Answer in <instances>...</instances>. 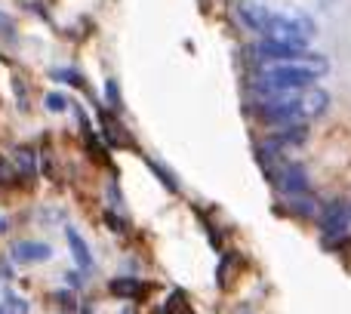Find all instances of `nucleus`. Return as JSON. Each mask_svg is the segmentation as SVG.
<instances>
[{
    "instance_id": "10",
    "label": "nucleus",
    "mask_w": 351,
    "mask_h": 314,
    "mask_svg": "<svg viewBox=\"0 0 351 314\" xmlns=\"http://www.w3.org/2000/svg\"><path fill=\"white\" fill-rule=\"evenodd\" d=\"M12 167H16V173L19 176H25V179H34V173H37V154L31 152V148H16V154H12Z\"/></svg>"
},
{
    "instance_id": "11",
    "label": "nucleus",
    "mask_w": 351,
    "mask_h": 314,
    "mask_svg": "<svg viewBox=\"0 0 351 314\" xmlns=\"http://www.w3.org/2000/svg\"><path fill=\"white\" fill-rule=\"evenodd\" d=\"M290 206H293V210L299 213V216H305V219H315L317 213H321V206H317L315 200L302 197V194H299V197H290Z\"/></svg>"
},
{
    "instance_id": "6",
    "label": "nucleus",
    "mask_w": 351,
    "mask_h": 314,
    "mask_svg": "<svg viewBox=\"0 0 351 314\" xmlns=\"http://www.w3.org/2000/svg\"><path fill=\"white\" fill-rule=\"evenodd\" d=\"M256 53L271 59V62H296V59H302L308 49L293 47V43H284V40H271V37H262V40L256 43Z\"/></svg>"
},
{
    "instance_id": "16",
    "label": "nucleus",
    "mask_w": 351,
    "mask_h": 314,
    "mask_svg": "<svg viewBox=\"0 0 351 314\" xmlns=\"http://www.w3.org/2000/svg\"><path fill=\"white\" fill-rule=\"evenodd\" d=\"M16 182H19L16 167H12L10 160H3V157H0V188H10V185H16Z\"/></svg>"
},
{
    "instance_id": "19",
    "label": "nucleus",
    "mask_w": 351,
    "mask_h": 314,
    "mask_svg": "<svg viewBox=\"0 0 351 314\" xmlns=\"http://www.w3.org/2000/svg\"><path fill=\"white\" fill-rule=\"evenodd\" d=\"M0 34H3L6 40H16V22H12L10 16H3V12H0Z\"/></svg>"
},
{
    "instance_id": "2",
    "label": "nucleus",
    "mask_w": 351,
    "mask_h": 314,
    "mask_svg": "<svg viewBox=\"0 0 351 314\" xmlns=\"http://www.w3.org/2000/svg\"><path fill=\"white\" fill-rule=\"evenodd\" d=\"M268 179H271V185L278 188V191H284L287 197H299V194H305L308 185H311V179H308V173H305L302 163L287 160V157L278 163V169L268 173Z\"/></svg>"
},
{
    "instance_id": "17",
    "label": "nucleus",
    "mask_w": 351,
    "mask_h": 314,
    "mask_svg": "<svg viewBox=\"0 0 351 314\" xmlns=\"http://www.w3.org/2000/svg\"><path fill=\"white\" fill-rule=\"evenodd\" d=\"M43 105H47V111H53V114H62V111L68 108V99L62 96V93H49V96L43 99Z\"/></svg>"
},
{
    "instance_id": "13",
    "label": "nucleus",
    "mask_w": 351,
    "mask_h": 314,
    "mask_svg": "<svg viewBox=\"0 0 351 314\" xmlns=\"http://www.w3.org/2000/svg\"><path fill=\"white\" fill-rule=\"evenodd\" d=\"M105 225H108L114 234H127V231H130V225L123 222V216L117 210H105Z\"/></svg>"
},
{
    "instance_id": "15",
    "label": "nucleus",
    "mask_w": 351,
    "mask_h": 314,
    "mask_svg": "<svg viewBox=\"0 0 351 314\" xmlns=\"http://www.w3.org/2000/svg\"><path fill=\"white\" fill-rule=\"evenodd\" d=\"M164 314H191V309H188V299L182 296V293H173L170 302L164 305Z\"/></svg>"
},
{
    "instance_id": "14",
    "label": "nucleus",
    "mask_w": 351,
    "mask_h": 314,
    "mask_svg": "<svg viewBox=\"0 0 351 314\" xmlns=\"http://www.w3.org/2000/svg\"><path fill=\"white\" fill-rule=\"evenodd\" d=\"M148 167H152V173H154V176H158V179H160V182H164V185H167V191H173V194H176V191H179V185H176V179H173V176H170V173H167V169H164V167H160V163H158V160H152V157H148Z\"/></svg>"
},
{
    "instance_id": "18",
    "label": "nucleus",
    "mask_w": 351,
    "mask_h": 314,
    "mask_svg": "<svg viewBox=\"0 0 351 314\" xmlns=\"http://www.w3.org/2000/svg\"><path fill=\"white\" fill-rule=\"evenodd\" d=\"M105 99H108V105L114 111H121V90H117L114 80H108V84H105Z\"/></svg>"
},
{
    "instance_id": "8",
    "label": "nucleus",
    "mask_w": 351,
    "mask_h": 314,
    "mask_svg": "<svg viewBox=\"0 0 351 314\" xmlns=\"http://www.w3.org/2000/svg\"><path fill=\"white\" fill-rule=\"evenodd\" d=\"M65 237H68V247H71V256H74V262H77V268L80 271H93V253H90V247H86V241L74 228H68Z\"/></svg>"
},
{
    "instance_id": "9",
    "label": "nucleus",
    "mask_w": 351,
    "mask_h": 314,
    "mask_svg": "<svg viewBox=\"0 0 351 314\" xmlns=\"http://www.w3.org/2000/svg\"><path fill=\"white\" fill-rule=\"evenodd\" d=\"M108 290H111V296H117V299H139L142 293H145V284H142L139 278H114L108 284Z\"/></svg>"
},
{
    "instance_id": "4",
    "label": "nucleus",
    "mask_w": 351,
    "mask_h": 314,
    "mask_svg": "<svg viewBox=\"0 0 351 314\" xmlns=\"http://www.w3.org/2000/svg\"><path fill=\"white\" fill-rule=\"evenodd\" d=\"M265 142L271 148H278L280 154H287L290 148H302L308 142V127L305 123H290V127H278L274 133L265 136Z\"/></svg>"
},
{
    "instance_id": "7",
    "label": "nucleus",
    "mask_w": 351,
    "mask_h": 314,
    "mask_svg": "<svg viewBox=\"0 0 351 314\" xmlns=\"http://www.w3.org/2000/svg\"><path fill=\"white\" fill-rule=\"evenodd\" d=\"M53 256L49 243H40V241H19L12 247V259L22 262V265H34V262H47Z\"/></svg>"
},
{
    "instance_id": "12",
    "label": "nucleus",
    "mask_w": 351,
    "mask_h": 314,
    "mask_svg": "<svg viewBox=\"0 0 351 314\" xmlns=\"http://www.w3.org/2000/svg\"><path fill=\"white\" fill-rule=\"evenodd\" d=\"M3 314H28V302L16 293H3Z\"/></svg>"
},
{
    "instance_id": "3",
    "label": "nucleus",
    "mask_w": 351,
    "mask_h": 314,
    "mask_svg": "<svg viewBox=\"0 0 351 314\" xmlns=\"http://www.w3.org/2000/svg\"><path fill=\"white\" fill-rule=\"evenodd\" d=\"M317 222H321L324 234L327 237H339L348 231L351 225V204L348 200H330L327 206H321V213H317Z\"/></svg>"
},
{
    "instance_id": "20",
    "label": "nucleus",
    "mask_w": 351,
    "mask_h": 314,
    "mask_svg": "<svg viewBox=\"0 0 351 314\" xmlns=\"http://www.w3.org/2000/svg\"><path fill=\"white\" fill-rule=\"evenodd\" d=\"M3 231H6V222H3V219H0V234H3Z\"/></svg>"
},
{
    "instance_id": "1",
    "label": "nucleus",
    "mask_w": 351,
    "mask_h": 314,
    "mask_svg": "<svg viewBox=\"0 0 351 314\" xmlns=\"http://www.w3.org/2000/svg\"><path fill=\"white\" fill-rule=\"evenodd\" d=\"M241 19L256 34L293 43V47H305L317 34L315 19L302 16V12H274L265 10V6H241Z\"/></svg>"
},
{
    "instance_id": "5",
    "label": "nucleus",
    "mask_w": 351,
    "mask_h": 314,
    "mask_svg": "<svg viewBox=\"0 0 351 314\" xmlns=\"http://www.w3.org/2000/svg\"><path fill=\"white\" fill-rule=\"evenodd\" d=\"M299 108H302V121H317L330 111V93L321 90V86H305L299 93Z\"/></svg>"
}]
</instances>
